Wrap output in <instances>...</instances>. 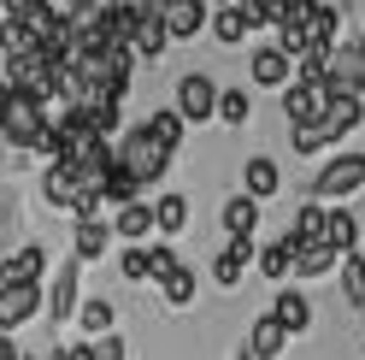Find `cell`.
<instances>
[{
	"instance_id": "32",
	"label": "cell",
	"mask_w": 365,
	"mask_h": 360,
	"mask_svg": "<svg viewBox=\"0 0 365 360\" xmlns=\"http://www.w3.org/2000/svg\"><path fill=\"white\" fill-rule=\"evenodd\" d=\"M212 36L224 41V48H236V41L247 36V18H242L236 6H218V18H212Z\"/></svg>"
},
{
	"instance_id": "23",
	"label": "cell",
	"mask_w": 365,
	"mask_h": 360,
	"mask_svg": "<svg viewBox=\"0 0 365 360\" xmlns=\"http://www.w3.org/2000/svg\"><path fill=\"white\" fill-rule=\"evenodd\" d=\"M153 231V207L148 201H130V207H118V219H112V236H124V242H142Z\"/></svg>"
},
{
	"instance_id": "34",
	"label": "cell",
	"mask_w": 365,
	"mask_h": 360,
	"mask_svg": "<svg viewBox=\"0 0 365 360\" xmlns=\"http://www.w3.org/2000/svg\"><path fill=\"white\" fill-rule=\"evenodd\" d=\"M142 260H148V278H153V284H165V278L177 272V254L165 249V242H153V249H142Z\"/></svg>"
},
{
	"instance_id": "38",
	"label": "cell",
	"mask_w": 365,
	"mask_h": 360,
	"mask_svg": "<svg viewBox=\"0 0 365 360\" xmlns=\"http://www.w3.org/2000/svg\"><path fill=\"white\" fill-rule=\"evenodd\" d=\"M12 224V195H0V231Z\"/></svg>"
},
{
	"instance_id": "30",
	"label": "cell",
	"mask_w": 365,
	"mask_h": 360,
	"mask_svg": "<svg viewBox=\"0 0 365 360\" xmlns=\"http://www.w3.org/2000/svg\"><path fill=\"white\" fill-rule=\"evenodd\" d=\"M212 119H224V124H247V119H254V101H247L242 95V89H218V106H212Z\"/></svg>"
},
{
	"instance_id": "6",
	"label": "cell",
	"mask_w": 365,
	"mask_h": 360,
	"mask_svg": "<svg viewBox=\"0 0 365 360\" xmlns=\"http://www.w3.org/2000/svg\"><path fill=\"white\" fill-rule=\"evenodd\" d=\"M159 24H165V41H195L207 30V0H165Z\"/></svg>"
},
{
	"instance_id": "17",
	"label": "cell",
	"mask_w": 365,
	"mask_h": 360,
	"mask_svg": "<svg viewBox=\"0 0 365 360\" xmlns=\"http://www.w3.org/2000/svg\"><path fill=\"white\" fill-rule=\"evenodd\" d=\"M271 319H277L289 336H301L312 325V301L301 296V289H277V301H271Z\"/></svg>"
},
{
	"instance_id": "4",
	"label": "cell",
	"mask_w": 365,
	"mask_h": 360,
	"mask_svg": "<svg viewBox=\"0 0 365 360\" xmlns=\"http://www.w3.org/2000/svg\"><path fill=\"white\" fill-rule=\"evenodd\" d=\"M324 89H336V95H365V41H348V48L324 54Z\"/></svg>"
},
{
	"instance_id": "2",
	"label": "cell",
	"mask_w": 365,
	"mask_h": 360,
	"mask_svg": "<svg viewBox=\"0 0 365 360\" xmlns=\"http://www.w3.org/2000/svg\"><path fill=\"white\" fill-rule=\"evenodd\" d=\"M112 166H124V171L135 177V184H142V189H148V184H153V177H159V171H165V166H171V154H165V148H159V142L148 136V130H142V124H135V130H130V136H124L118 148H112Z\"/></svg>"
},
{
	"instance_id": "33",
	"label": "cell",
	"mask_w": 365,
	"mask_h": 360,
	"mask_svg": "<svg viewBox=\"0 0 365 360\" xmlns=\"http://www.w3.org/2000/svg\"><path fill=\"white\" fill-rule=\"evenodd\" d=\"M159 289H165V301H171V307H189V301H195V272H189V266H177V272L159 284Z\"/></svg>"
},
{
	"instance_id": "29",
	"label": "cell",
	"mask_w": 365,
	"mask_h": 360,
	"mask_svg": "<svg viewBox=\"0 0 365 360\" xmlns=\"http://www.w3.org/2000/svg\"><path fill=\"white\" fill-rule=\"evenodd\" d=\"M112 319H118V313H112V301H101V296L77 301V325H83L88 336H106V331H112Z\"/></svg>"
},
{
	"instance_id": "16",
	"label": "cell",
	"mask_w": 365,
	"mask_h": 360,
	"mask_svg": "<svg viewBox=\"0 0 365 360\" xmlns=\"http://www.w3.org/2000/svg\"><path fill=\"white\" fill-rule=\"evenodd\" d=\"M247 266H254V236H236V242H224V254L212 260V278H218L224 289H236Z\"/></svg>"
},
{
	"instance_id": "25",
	"label": "cell",
	"mask_w": 365,
	"mask_h": 360,
	"mask_svg": "<svg viewBox=\"0 0 365 360\" xmlns=\"http://www.w3.org/2000/svg\"><path fill=\"white\" fill-rule=\"evenodd\" d=\"M254 224H259V201H247V195L224 201V231H230V242L236 236H254Z\"/></svg>"
},
{
	"instance_id": "42",
	"label": "cell",
	"mask_w": 365,
	"mask_h": 360,
	"mask_svg": "<svg viewBox=\"0 0 365 360\" xmlns=\"http://www.w3.org/2000/svg\"><path fill=\"white\" fill-rule=\"evenodd\" d=\"M0 336H6V331H0Z\"/></svg>"
},
{
	"instance_id": "41",
	"label": "cell",
	"mask_w": 365,
	"mask_h": 360,
	"mask_svg": "<svg viewBox=\"0 0 365 360\" xmlns=\"http://www.w3.org/2000/svg\"><path fill=\"white\" fill-rule=\"evenodd\" d=\"M218 6H230V0H218Z\"/></svg>"
},
{
	"instance_id": "1",
	"label": "cell",
	"mask_w": 365,
	"mask_h": 360,
	"mask_svg": "<svg viewBox=\"0 0 365 360\" xmlns=\"http://www.w3.org/2000/svg\"><path fill=\"white\" fill-rule=\"evenodd\" d=\"M0 136L12 148L48 154L53 160V124H48V101L30 95V89H0Z\"/></svg>"
},
{
	"instance_id": "39",
	"label": "cell",
	"mask_w": 365,
	"mask_h": 360,
	"mask_svg": "<svg viewBox=\"0 0 365 360\" xmlns=\"http://www.w3.org/2000/svg\"><path fill=\"white\" fill-rule=\"evenodd\" d=\"M48 360H71V354H65V349H53V354H48Z\"/></svg>"
},
{
	"instance_id": "40",
	"label": "cell",
	"mask_w": 365,
	"mask_h": 360,
	"mask_svg": "<svg viewBox=\"0 0 365 360\" xmlns=\"http://www.w3.org/2000/svg\"><path fill=\"white\" fill-rule=\"evenodd\" d=\"M359 325H365V307H359Z\"/></svg>"
},
{
	"instance_id": "5",
	"label": "cell",
	"mask_w": 365,
	"mask_h": 360,
	"mask_svg": "<svg viewBox=\"0 0 365 360\" xmlns=\"http://www.w3.org/2000/svg\"><path fill=\"white\" fill-rule=\"evenodd\" d=\"M212 106H218V83L207 71H189V77H177V119L182 124H207L212 119Z\"/></svg>"
},
{
	"instance_id": "31",
	"label": "cell",
	"mask_w": 365,
	"mask_h": 360,
	"mask_svg": "<svg viewBox=\"0 0 365 360\" xmlns=\"http://www.w3.org/2000/svg\"><path fill=\"white\" fill-rule=\"evenodd\" d=\"M142 130H148V136L165 148V154L182 142V119H177V112H148V119H142Z\"/></svg>"
},
{
	"instance_id": "28",
	"label": "cell",
	"mask_w": 365,
	"mask_h": 360,
	"mask_svg": "<svg viewBox=\"0 0 365 360\" xmlns=\"http://www.w3.org/2000/svg\"><path fill=\"white\" fill-rule=\"evenodd\" d=\"M254 260H259V272H265V278H271V284H283V278H289V272H294V242H289V236H283V242H271V249H259V254H254Z\"/></svg>"
},
{
	"instance_id": "20",
	"label": "cell",
	"mask_w": 365,
	"mask_h": 360,
	"mask_svg": "<svg viewBox=\"0 0 365 360\" xmlns=\"http://www.w3.org/2000/svg\"><path fill=\"white\" fill-rule=\"evenodd\" d=\"M77 195H88V189H77L65 166H48V177H41V201H48V207H65V213H77Z\"/></svg>"
},
{
	"instance_id": "27",
	"label": "cell",
	"mask_w": 365,
	"mask_h": 360,
	"mask_svg": "<svg viewBox=\"0 0 365 360\" xmlns=\"http://www.w3.org/2000/svg\"><path fill=\"white\" fill-rule=\"evenodd\" d=\"M101 201H112V207H130V201H142V184H135L124 166H112V171L101 177Z\"/></svg>"
},
{
	"instance_id": "11",
	"label": "cell",
	"mask_w": 365,
	"mask_h": 360,
	"mask_svg": "<svg viewBox=\"0 0 365 360\" xmlns=\"http://www.w3.org/2000/svg\"><path fill=\"white\" fill-rule=\"evenodd\" d=\"M324 95H330V101H324V119H318V130H324V142L336 148V142L365 119V106H359V95H336V89H324Z\"/></svg>"
},
{
	"instance_id": "19",
	"label": "cell",
	"mask_w": 365,
	"mask_h": 360,
	"mask_svg": "<svg viewBox=\"0 0 365 360\" xmlns=\"http://www.w3.org/2000/svg\"><path fill=\"white\" fill-rule=\"evenodd\" d=\"M324 242H330L336 254H359V219H354L348 207L324 213Z\"/></svg>"
},
{
	"instance_id": "24",
	"label": "cell",
	"mask_w": 365,
	"mask_h": 360,
	"mask_svg": "<svg viewBox=\"0 0 365 360\" xmlns=\"http://www.w3.org/2000/svg\"><path fill=\"white\" fill-rule=\"evenodd\" d=\"M182 224H189V195H159L153 201V231L159 236H177Z\"/></svg>"
},
{
	"instance_id": "37",
	"label": "cell",
	"mask_w": 365,
	"mask_h": 360,
	"mask_svg": "<svg viewBox=\"0 0 365 360\" xmlns=\"http://www.w3.org/2000/svg\"><path fill=\"white\" fill-rule=\"evenodd\" d=\"M71 360H95V343H77V349H65Z\"/></svg>"
},
{
	"instance_id": "14",
	"label": "cell",
	"mask_w": 365,
	"mask_h": 360,
	"mask_svg": "<svg viewBox=\"0 0 365 360\" xmlns=\"http://www.w3.org/2000/svg\"><path fill=\"white\" fill-rule=\"evenodd\" d=\"M277 189H283V171H277V160L254 154V160L242 166V195H247V201H271Z\"/></svg>"
},
{
	"instance_id": "18",
	"label": "cell",
	"mask_w": 365,
	"mask_h": 360,
	"mask_svg": "<svg viewBox=\"0 0 365 360\" xmlns=\"http://www.w3.org/2000/svg\"><path fill=\"white\" fill-rule=\"evenodd\" d=\"M247 77H254L259 89H283L289 83V54L283 48H259L254 59H247Z\"/></svg>"
},
{
	"instance_id": "12",
	"label": "cell",
	"mask_w": 365,
	"mask_h": 360,
	"mask_svg": "<svg viewBox=\"0 0 365 360\" xmlns=\"http://www.w3.org/2000/svg\"><path fill=\"white\" fill-rule=\"evenodd\" d=\"M336 30H341V12L330 6V0H312V12H307V24H301L307 54H330L336 48Z\"/></svg>"
},
{
	"instance_id": "21",
	"label": "cell",
	"mask_w": 365,
	"mask_h": 360,
	"mask_svg": "<svg viewBox=\"0 0 365 360\" xmlns=\"http://www.w3.org/2000/svg\"><path fill=\"white\" fill-rule=\"evenodd\" d=\"M336 284H341V301L365 307V254H341L336 260Z\"/></svg>"
},
{
	"instance_id": "15",
	"label": "cell",
	"mask_w": 365,
	"mask_h": 360,
	"mask_svg": "<svg viewBox=\"0 0 365 360\" xmlns=\"http://www.w3.org/2000/svg\"><path fill=\"white\" fill-rule=\"evenodd\" d=\"M112 249V224L106 219H77V231H71V260H101Z\"/></svg>"
},
{
	"instance_id": "22",
	"label": "cell",
	"mask_w": 365,
	"mask_h": 360,
	"mask_svg": "<svg viewBox=\"0 0 365 360\" xmlns=\"http://www.w3.org/2000/svg\"><path fill=\"white\" fill-rule=\"evenodd\" d=\"M336 249L330 242H307V249H294V278H324V272H336Z\"/></svg>"
},
{
	"instance_id": "9",
	"label": "cell",
	"mask_w": 365,
	"mask_h": 360,
	"mask_svg": "<svg viewBox=\"0 0 365 360\" xmlns=\"http://www.w3.org/2000/svg\"><path fill=\"white\" fill-rule=\"evenodd\" d=\"M77 301H83V289H77V260H65L59 272H53V289H41V307H48L53 325H65V319L77 313Z\"/></svg>"
},
{
	"instance_id": "13",
	"label": "cell",
	"mask_w": 365,
	"mask_h": 360,
	"mask_svg": "<svg viewBox=\"0 0 365 360\" xmlns=\"http://www.w3.org/2000/svg\"><path fill=\"white\" fill-rule=\"evenodd\" d=\"M242 349H247V360H277V354L289 349V331L271 319V313H259V319L247 325V343H242Z\"/></svg>"
},
{
	"instance_id": "36",
	"label": "cell",
	"mask_w": 365,
	"mask_h": 360,
	"mask_svg": "<svg viewBox=\"0 0 365 360\" xmlns=\"http://www.w3.org/2000/svg\"><path fill=\"white\" fill-rule=\"evenodd\" d=\"M124 278H130V284H142V278H148V260H142V249H130V254H124Z\"/></svg>"
},
{
	"instance_id": "35",
	"label": "cell",
	"mask_w": 365,
	"mask_h": 360,
	"mask_svg": "<svg viewBox=\"0 0 365 360\" xmlns=\"http://www.w3.org/2000/svg\"><path fill=\"white\" fill-rule=\"evenodd\" d=\"M95 360H124V336H95Z\"/></svg>"
},
{
	"instance_id": "8",
	"label": "cell",
	"mask_w": 365,
	"mask_h": 360,
	"mask_svg": "<svg viewBox=\"0 0 365 360\" xmlns=\"http://www.w3.org/2000/svg\"><path fill=\"white\" fill-rule=\"evenodd\" d=\"M41 313V284H6L0 289V331H18V325H30Z\"/></svg>"
},
{
	"instance_id": "3",
	"label": "cell",
	"mask_w": 365,
	"mask_h": 360,
	"mask_svg": "<svg viewBox=\"0 0 365 360\" xmlns=\"http://www.w3.org/2000/svg\"><path fill=\"white\" fill-rule=\"evenodd\" d=\"M354 189H365V154H336V160L312 177L318 201H348Z\"/></svg>"
},
{
	"instance_id": "10",
	"label": "cell",
	"mask_w": 365,
	"mask_h": 360,
	"mask_svg": "<svg viewBox=\"0 0 365 360\" xmlns=\"http://www.w3.org/2000/svg\"><path fill=\"white\" fill-rule=\"evenodd\" d=\"M41 272H48V249L41 242H24V249L0 254V289L6 284H41Z\"/></svg>"
},
{
	"instance_id": "26",
	"label": "cell",
	"mask_w": 365,
	"mask_h": 360,
	"mask_svg": "<svg viewBox=\"0 0 365 360\" xmlns=\"http://www.w3.org/2000/svg\"><path fill=\"white\" fill-rule=\"evenodd\" d=\"M294 249H307V242H324V207H318V201H307L301 213H294V231H283Z\"/></svg>"
},
{
	"instance_id": "7",
	"label": "cell",
	"mask_w": 365,
	"mask_h": 360,
	"mask_svg": "<svg viewBox=\"0 0 365 360\" xmlns=\"http://www.w3.org/2000/svg\"><path fill=\"white\" fill-rule=\"evenodd\" d=\"M324 83H283V119L301 130V124H318L324 119Z\"/></svg>"
}]
</instances>
